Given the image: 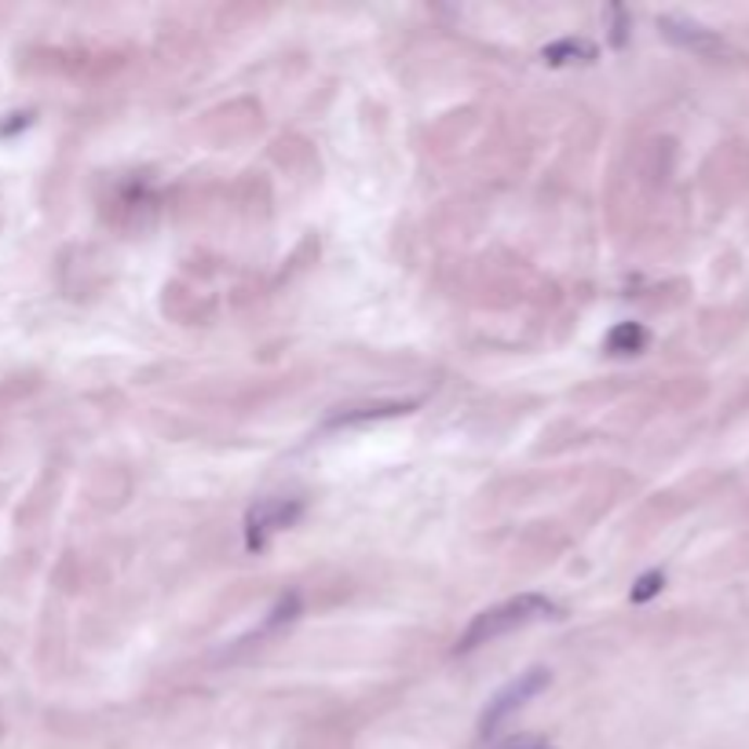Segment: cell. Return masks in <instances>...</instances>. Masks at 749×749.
Here are the masks:
<instances>
[{
	"mask_svg": "<svg viewBox=\"0 0 749 749\" xmlns=\"http://www.w3.org/2000/svg\"><path fill=\"white\" fill-rule=\"evenodd\" d=\"M491 749H537L534 738H505V742H497Z\"/></svg>",
	"mask_w": 749,
	"mask_h": 749,
	"instance_id": "9c48e42d",
	"label": "cell"
},
{
	"mask_svg": "<svg viewBox=\"0 0 749 749\" xmlns=\"http://www.w3.org/2000/svg\"><path fill=\"white\" fill-rule=\"evenodd\" d=\"M409 403H384V406H363V409H352V414H337L329 424H358V421H381V417H395V414H406Z\"/></svg>",
	"mask_w": 749,
	"mask_h": 749,
	"instance_id": "52a82bcc",
	"label": "cell"
},
{
	"mask_svg": "<svg viewBox=\"0 0 749 749\" xmlns=\"http://www.w3.org/2000/svg\"><path fill=\"white\" fill-rule=\"evenodd\" d=\"M545 687H548V669H526V673H519L516 681H508L502 691L486 702L483 716H479V735H494L508 716L519 713V709L531 702L534 695H542Z\"/></svg>",
	"mask_w": 749,
	"mask_h": 749,
	"instance_id": "7a4b0ae2",
	"label": "cell"
},
{
	"mask_svg": "<svg viewBox=\"0 0 749 749\" xmlns=\"http://www.w3.org/2000/svg\"><path fill=\"white\" fill-rule=\"evenodd\" d=\"M588 59H596V45L588 41H556L545 48V63L553 66H563V63H588Z\"/></svg>",
	"mask_w": 749,
	"mask_h": 749,
	"instance_id": "8992f818",
	"label": "cell"
},
{
	"mask_svg": "<svg viewBox=\"0 0 749 749\" xmlns=\"http://www.w3.org/2000/svg\"><path fill=\"white\" fill-rule=\"evenodd\" d=\"M300 516V502H264L249 512V548H264L267 534L282 531Z\"/></svg>",
	"mask_w": 749,
	"mask_h": 749,
	"instance_id": "3957f363",
	"label": "cell"
},
{
	"mask_svg": "<svg viewBox=\"0 0 749 749\" xmlns=\"http://www.w3.org/2000/svg\"><path fill=\"white\" fill-rule=\"evenodd\" d=\"M545 618H556V604L548 596L523 593L516 599H505V604L491 607V611L475 614V622L468 625L465 636L457 640V655H468V651H475V647L497 640V636L516 633V629L534 625V622H545Z\"/></svg>",
	"mask_w": 749,
	"mask_h": 749,
	"instance_id": "6da1fadb",
	"label": "cell"
},
{
	"mask_svg": "<svg viewBox=\"0 0 749 749\" xmlns=\"http://www.w3.org/2000/svg\"><path fill=\"white\" fill-rule=\"evenodd\" d=\"M662 585H665V574H662V571H651V574L636 577V585H633V604H647L651 596L662 593Z\"/></svg>",
	"mask_w": 749,
	"mask_h": 749,
	"instance_id": "ba28073f",
	"label": "cell"
},
{
	"mask_svg": "<svg viewBox=\"0 0 749 749\" xmlns=\"http://www.w3.org/2000/svg\"><path fill=\"white\" fill-rule=\"evenodd\" d=\"M542 749H548V746H542Z\"/></svg>",
	"mask_w": 749,
	"mask_h": 749,
	"instance_id": "30bf717a",
	"label": "cell"
},
{
	"mask_svg": "<svg viewBox=\"0 0 749 749\" xmlns=\"http://www.w3.org/2000/svg\"><path fill=\"white\" fill-rule=\"evenodd\" d=\"M644 344H647V329L636 322H622L607 333V352L611 355H636L644 352Z\"/></svg>",
	"mask_w": 749,
	"mask_h": 749,
	"instance_id": "5b68a950",
	"label": "cell"
},
{
	"mask_svg": "<svg viewBox=\"0 0 749 749\" xmlns=\"http://www.w3.org/2000/svg\"><path fill=\"white\" fill-rule=\"evenodd\" d=\"M662 34L669 41L695 48V52H724V41L716 34H709L706 26L687 23V18H662Z\"/></svg>",
	"mask_w": 749,
	"mask_h": 749,
	"instance_id": "277c9868",
	"label": "cell"
}]
</instances>
